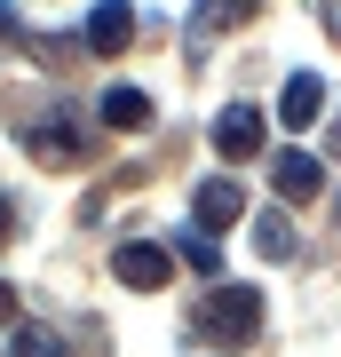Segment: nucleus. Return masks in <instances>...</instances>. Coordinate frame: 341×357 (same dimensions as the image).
<instances>
[{
	"mask_svg": "<svg viewBox=\"0 0 341 357\" xmlns=\"http://www.w3.org/2000/svg\"><path fill=\"white\" fill-rule=\"evenodd\" d=\"M254 326H262V294H254V286H215L199 302V333H206V342H246Z\"/></svg>",
	"mask_w": 341,
	"mask_h": 357,
	"instance_id": "nucleus-1",
	"label": "nucleus"
},
{
	"mask_svg": "<svg viewBox=\"0 0 341 357\" xmlns=\"http://www.w3.org/2000/svg\"><path fill=\"white\" fill-rule=\"evenodd\" d=\"M190 222L206 230V238H215V230H230V222H246V191L230 175H206L199 191H190Z\"/></svg>",
	"mask_w": 341,
	"mask_h": 357,
	"instance_id": "nucleus-2",
	"label": "nucleus"
},
{
	"mask_svg": "<svg viewBox=\"0 0 341 357\" xmlns=\"http://www.w3.org/2000/svg\"><path fill=\"white\" fill-rule=\"evenodd\" d=\"M112 278H119V286H135V294H159L167 278H175V255H167V246H143V238H127L119 255H112Z\"/></svg>",
	"mask_w": 341,
	"mask_h": 357,
	"instance_id": "nucleus-3",
	"label": "nucleus"
},
{
	"mask_svg": "<svg viewBox=\"0 0 341 357\" xmlns=\"http://www.w3.org/2000/svg\"><path fill=\"white\" fill-rule=\"evenodd\" d=\"M270 191H278L286 206H302V199L326 191V167H317L310 151H278V159H270Z\"/></svg>",
	"mask_w": 341,
	"mask_h": 357,
	"instance_id": "nucleus-4",
	"label": "nucleus"
},
{
	"mask_svg": "<svg viewBox=\"0 0 341 357\" xmlns=\"http://www.w3.org/2000/svg\"><path fill=\"white\" fill-rule=\"evenodd\" d=\"M262 128H270V119L254 112V103H230V112H215V151L222 159H254V151H262Z\"/></svg>",
	"mask_w": 341,
	"mask_h": 357,
	"instance_id": "nucleus-5",
	"label": "nucleus"
},
{
	"mask_svg": "<svg viewBox=\"0 0 341 357\" xmlns=\"http://www.w3.org/2000/svg\"><path fill=\"white\" fill-rule=\"evenodd\" d=\"M88 56H119L127 40H135V8H127V0H103V8H88Z\"/></svg>",
	"mask_w": 341,
	"mask_h": 357,
	"instance_id": "nucleus-6",
	"label": "nucleus"
},
{
	"mask_svg": "<svg viewBox=\"0 0 341 357\" xmlns=\"http://www.w3.org/2000/svg\"><path fill=\"white\" fill-rule=\"evenodd\" d=\"M96 112H103V128H119V135H143V128H151V96L127 88V79H112V88L96 96Z\"/></svg>",
	"mask_w": 341,
	"mask_h": 357,
	"instance_id": "nucleus-7",
	"label": "nucleus"
},
{
	"mask_svg": "<svg viewBox=\"0 0 341 357\" xmlns=\"http://www.w3.org/2000/svg\"><path fill=\"white\" fill-rule=\"evenodd\" d=\"M317 112H326V79H317V72H294L286 96H278V119H286V128H310Z\"/></svg>",
	"mask_w": 341,
	"mask_h": 357,
	"instance_id": "nucleus-8",
	"label": "nucleus"
},
{
	"mask_svg": "<svg viewBox=\"0 0 341 357\" xmlns=\"http://www.w3.org/2000/svg\"><path fill=\"white\" fill-rule=\"evenodd\" d=\"M246 222H254V255L262 262H294V222L278 206H270V215H246Z\"/></svg>",
	"mask_w": 341,
	"mask_h": 357,
	"instance_id": "nucleus-9",
	"label": "nucleus"
},
{
	"mask_svg": "<svg viewBox=\"0 0 341 357\" xmlns=\"http://www.w3.org/2000/svg\"><path fill=\"white\" fill-rule=\"evenodd\" d=\"M246 16H254V0H190V32H230Z\"/></svg>",
	"mask_w": 341,
	"mask_h": 357,
	"instance_id": "nucleus-10",
	"label": "nucleus"
},
{
	"mask_svg": "<svg viewBox=\"0 0 341 357\" xmlns=\"http://www.w3.org/2000/svg\"><path fill=\"white\" fill-rule=\"evenodd\" d=\"M32 151L48 159V167H72L79 151H88V143H79V128H40V135H32Z\"/></svg>",
	"mask_w": 341,
	"mask_h": 357,
	"instance_id": "nucleus-11",
	"label": "nucleus"
},
{
	"mask_svg": "<svg viewBox=\"0 0 341 357\" xmlns=\"http://www.w3.org/2000/svg\"><path fill=\"white\" fill-rule=\"evenodd\" d=\"M16 357H72L48 326H16Z\"/></svg>",
	"mask_w": 341,
	"mask_h": 357,
	"instance_id": "nucleus-12",
	"label": "nucleus"
},
{
	"mask_svg": "<svg viewBox=\"0 0 341 357\" xmlns=\"http://www.w3.org/2000/svg\"><path fill=\"white\" fill-rule=\"evenodd\" d=\"M183 262L199 270V278H215V270H222V255H215V238H206V230H190V238H183Z\"/></svg>",
	"mask_w": 341,
	"mask_h": 357,
	"instance_id": "nucleus-13",
	"label": "nucleus"
},
{
	"mask_svg": "<svg viewBox=\"0 0 341 357\" xmlns=\"http://www.w3.org/2000/svg\"><path fill=\"white\" fill-rule=\"evenodd\" d=\"M0 40H24V24H16V8L0 0Z\"/></svg>",
	"mask_w": 341,
	"mask_h": 357,
	"instance_id": "nucleus-14",
	"label": "nucleus"
},
{
	"mask_svg": "<svg viewBox=\"0 0 341 357\" xmlns=\"http://www.w3.org/2000/svg\"><path fill=\"white\" fill-rule=\"evenodd\" d=\"M8 318H16V286L0 278V326H8Z\"/></svg>",
	"mask_w": 341,
	"mask_h": 357,
	"instance_id": "nucleus-15",
	"label": "nucleus"
},
{
	"mask_svg": "<svg viewBox=\"0 0 341 357\" xmlns=\"http://www.w3.org/2000/svg\"><path fill=\"white\" fill-rule=\"evenodd\" d=\"M326 32H333V40H341V0H326Z\"/></svg>",
	"mask_w": 341,
	"mask_h": 357,
	"instance_id": "nucleus-16",
	"label": "nucleus"
},
{
	"mask_svg": "<svg viewBox=\"0 0 341 357\" xmlns=\"http://www.w3.org/2000/svg\"><path fill=\"white\" fill-rule=\"evenodd\" d=\"M326 151H333V159H341V119H333V135H326Z\"/></svg>",
	"mask_w": 341,
	"mask_h": 357,
	"instance_id": "nucleus-17",
	"label": "nucleus"
},
{
	"mask_svg": "<svg viewBox=\"0 0 341 357\" xmlns=\"http://www.w3.org/2000/svg\"><path fill=\"white\" fill-rule=\"evenodd\" d=\"M8 230H16V222H8V199H0V238H8Z\"/></svg>",
	"mask_w": 341,
	"mask_h": 357,
	"instance_id": "nucleus-18",
	"label": "nucleus"
}]
</instances>
